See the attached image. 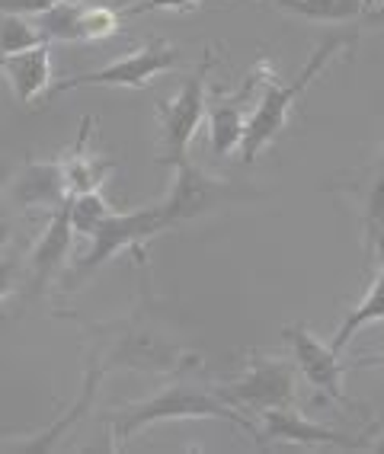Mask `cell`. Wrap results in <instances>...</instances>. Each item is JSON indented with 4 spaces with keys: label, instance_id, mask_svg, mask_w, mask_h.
<instances>
[{
    "label": "cell",
    "instance_id": "obj_7",
    "mask_svg": "<svg viewBox=\"0 0 384 454\" xmlns=\"http://www.w3.org/2000/svg\"><path fill=\"white\" fill-rule=\"evenodd\" d=\"M215 394L247 416H263L266 410L294 406V362L256 356L240 378L221 384Z\"/></svg>",
    "mask_w": 384,
    "mask_h": 454
},
{
    "label": "cell",
    "instance_id": "obj_2",
    "mask_svg": "<svg viewBox=\"0 0 384 454\" xmlns=\"http://www.w3.org/2000/svg\"><path fill=\"white\" fill-rule=\"evenodd\" d=\"M180 419H224L231 426L244 429L250 438H256L254 419L240 410H234L231 403L215 394V390L196 387V384L186 381H173L167 387H161L157 394H151L147 400L122 406V410H113L109 413V429H113V445L122 448L129 438H135L147 426H157V422H180Z\"/></svg>",
    "mask_w": 384,
    "mask_h": 454
},
{
    "label": "cell",
    "instance_id": "obj_20",
    "mask_svg": "<svg viewBox=\"0 0 384 454\" xmlns=\"http://www.w3.org/2000/svg\"><path fill=\"white\" fill-rule=\"evenodd\" d=\"M81 17L83 0H58L55 7H49L45 13H35L33 23L49 45L51 42H83Z\"/></svg>",
    "mask_w": 384,
    "mask_h": 454
},
{
    "label": "cell",
    "instance_id": "obj_16",
    "mask_svg": "<svg viewBox=\"0 0 384 454\" xmlns=\"http://www.w3.org/2000/svg\"><path fill=\"white\" fill-rule=\"evenodd\" d=\"M90 129H93V115H83L81 131H77V141L67 154H61V167H65V176H67V186H71V195H81V192H97L103 189L106 176L113 173V160H103V157L90 154L87 151V138H90Z\"/></svg>",
    "mask_w": 384,
    "mask_h": 454
},
{
    "label": "cell",
    "instance_id": "obj_11",
    "mask_svg": "<svg viewBox=\"0 0 384 454\" xmlns=\"http://www.w3.org/2000/svg\"><path fill=\"white\" fill-rule=\"evenodd\" d=\"M260 419L263 426L256 429V448H270L276 442H292V445H311V448H340V451H362V448H368L362 438L327 429L320 422H311L304 413H298L294 406L266 410Z\"/></svg>",
    "mask_w": 384,
    "mask_h": 454
},
{
    "label": "cell",
    "instance_id": "obj_24",
    "mask_svg": "<svg viewBox=\"0 0 384 454\" xmlns=\"http://www.w3.org/2000/svg\"><path fill=\"white\" fill-rule=\"evenodd\" d=\"M23 272H26V262L20 260L17 253H10V256L0 260V304L20 288V282L26 278Z\"/></svg>",
    "mask_w": 384,
    "mask_h": 454
},
{
    "label": "cell",
    "instance_id": "obj_15",
    "mask_svg": "<svg viewBox=\"0 0 384 454\" xmlns=\"http://www.w3.org/2000/svg\"><path fill=\"white\" fill-rule=\"evenodd\" d=\"M103 378H106V368L99 365L97 358H90V362H87V372H83L81 397L74 400V406L65 413V419H58L55 426H49V429L39 432V435L20 438V442H10V445H4V448H7V451H17V454H42V451H51V448L58 445V438L65 435V432L74 429V422H81L83 413H90L93 397H97V390H99V384H103Z\"/></svg>",
    "mask_w": 384,
    "mask_h": 454
},
{
    "label": "cell",
    "instance_id": "obj_21",
    "mask_svg": "<svg viewBox=\"0 0 384 454\" xmlns=\"http://www.w3.org/2000/svg\"><path fill=\"white\" fill-rule=\"evenodd\" d=\"M113 205L103 199V189L97 192H81V195H71V224H74V234H83L90 237L103 221L113 215Z\"/></svg>",
    "mask_w": 384,
    "mask_h": 454
},
{
    "label": "cell",
    "instance_id": "obj_29",
    "mask_svg": "<svg viewBox=\"0 0 384 454\" xmlns=\"http://www.w3.org/2000/svg\"><path fill=\"white\" fill-rule=\"evenodd\" d=\"M368 20H372V23H381L384 26V10H368Z\"/></svg>",
    "mask_w": 384,
    "mask_h": 454
},
{
    "label": "cell",
    "instance_id": "obj_19",
    "mask_svg": "<svg viewBox=\"0 0 384 454\" xmlns=\"http://www.w3.org/2000/svg\"><path fill=\"white\" fill-rule=\"evenodd\" d=\"M278 10L308 23H352L365 10V0H276Z\"/></svg>",
    "mask_w": 384,
    "mask_h": 454
},
{
    "label": "cell",
    "instance_id": "obj_13",
    "mask_svg": "<svg viewBox=\"0 0 384 454\" xmlns=\"http://www.w3.org/2000/svg\"><path fill=\"white\" fill-rule=\"evenodd\" d=\"M74 244V224H71V202L61 205L58 211L49 215V224L35 240L33 253L26 256V285L29 292H42L55 276H61L67 266Z\"/></svg>",
    "mask_w": 384,
    "mask_h": 454
},
{
    "label": "cell",
    "instance_id": "obj_4",
    "mask_svg": "<svg viewBox=\"0 0 384 454\" xmlns=\"http://www.w3.org/2000/svg\"><path fill=\"white\" fill-rule=\"evenodd\" d=\"M170 231L164 218V208L161 205H147V208H135V211H113L103 224L93 231L87 240H90V250L83 256L74 272L67 276L71 285H81L87 276H93L97 269H103L115 253L131 250L138 256V262L145 260V244L154 240L157 234Z\"/></svg>",
    "mask_w": 384,
    "mask_h": 454
},
{
    "label": "cell",
    "instance_id": "obj_30",
    "mask_svg": "<svg viewBox=\"0 0 384 454\" xmlns=\"http://www.w3.org/2000/svg\"><path fill=\"white\" fill-rule=\"evenodd\" d=\"M378 7V0H365V10H375Z\"/></svg>",
    "mask_w": 384,
    "mask_h": 454
},
{
    "label": "cell",
    "instance_id": "obj_14",
    "mask_svg": "<svg viewBox=\"0 0 384 454\" xmlns=\"http://www.w3.org/2000/svg\"><path fill=\"white\" fill-rule=\"evenodd\" d=\"M0 74L7 77L13 97L23 106H33L51 83V45L42 42L35 49L0 55Z\"/></svg>",
    "mask_w": 384,
    "mask_h": 454
},
{
    "label": "cell",
    "instance_id": "obj_22",
    "mask_svg": "<svg viewBox=\"0 0 384 454\" xmlns=\"http://www.w3.org/2000/svg\"><path fill=\"white\" fill-rule=\"evenodd\" d=\"M42 35L35 29L33 17H20V13H7L4 23H0V55H10V51H26L42 45Z\"/></svg>",
    "mask_w": 384,
    "mask_h": 454
},
{
    "label": "cell",
    "instance_id": "obj_1",
    "mask_svg": "<svg viewBox=\"0 0 384 454\" xmlns=\"http://www.w3.org/2000/svg\"><path fill=\"white\" fill-rule=\"evenodd\" d=\"M93 330L106 333V336H99L97 349H93V358L106 372L125 368V372L147 374H183L189 368H202V358L183 349L173 336H167V330L154 317L141 314V310L129 320L93 326Z\"/></svg>",
    "mask_w": 384,
    "mask_h": 454
},
{
    "label": "cell",
    "instance_id": "obj_12",
    "mask_svg": "<svg viewBox=\"0 0 384 454\" xmlns=\"http://www.w3.org/2000/svg\"><path fill=\"white\" fill-rule=\"evenodd\" d=\"M4 192L17 211H58L61 205L71 202V186H67L65 167L61 160H26Z\"/></svg>",
    "mask_w": 384,
    "mask_h": 454
},
{
    "label": "cell",
    "instance_id": "obj_25",
    "mask_svg": "<svg viewBox=\"0 0 384 454\" xmlns=\"http://www.w3.org/2000/svg\"><path fill=\"white\" fill-rule=\"evenodd\" d=\"M199 0H141V4H135V7H125L122 17H138V13H157V10H180V13H186V10L196 7Z\"/></svg>",
    "mask_w": 384,
    "mask_h": 454
},
{
    "label": "cell",
    "instance_id": "obj_8",
    "mask_svg": "<svg viewBox=\"0 0 384 454\" xmlns=\"http://www.w3.org/2000/svg\"><path fill=\"white\" fill-rule=\"evenodd\" d=\"M180 49L167 45L164 39H147L141 49L129 51V55L115 58L109 65L97 67V71L77 74V77H67L55 87V97L61 93H71V90L81 87H125V90H141L154 81L157 74L170 71V67L180 65Z\"/></svg>",
    "mask_w": 384,
    "mask_h": 454
},
{
    "label": "cell",
    "instance_id": "obj_18",
    "mask_svg": "<svg viewBox=\"0 0 384 454\" xmlns=\"http://www.w3.org/2000/svg\"><path fill=\"white\" fill-rule=\"evenodd\" d=\"M378 320H384V266H378V276H375V282H372V288L365 292V298H362L359 304L346 314L343 324L336 326L330 346H333L336 352H343L346 346L352 342V336H356L362 326L378 324Z\"/></svg>",
    "mask_w": 384,
    "mask_h": 454
},
{
    "label": "cell",
    "instance_id": "obj_6",
    "mask_svg": "<svg viewBox=\"0 0 384 454\" xmlns=\"http://www.w3.org/2000/svg\"><path fill=\"white\" fill-rule=\"evenodd\" d=\"M215 65V51H205L202 61L180 90L173 93L167 103L157 109V122H161V163H176L186 157L189 141L196 138L199 125L208 115V71Z\"/></svg>",
    "mask_w": 384,
    "mask_h": 454
},
{
    "label": "cell",
    "instance_id": "obj_27",
    "mask_svg": "<svg viewBox=\"0 0 384 454\" xmlns=\"http://www.w3.org/2000/svg\"><path fill=\"white\" fill-rule=\"evenodd\" d=\"M58 0H0V17L7 13H20V17H35L45 13L49 7H55Z\"/></svg>",
    "mask_w": 384,
    "mask_h": 454
},
{
    "label": "cell",
    "instance_id": "obj_9",
    "mask_svg": "<svg viewBox=\"0 0 384 454\" xmlns=\"http://www.w3.org/2000/svg\"><path fill=\"white\" fill-rule=\"evenodd\" d=\"M270 65L260 61L254 71L244 77V87L238 93H224V90H215L212 99H208V125H212V151L218 157H228L234 151H240V141H244V131L250 115H247V106H256L263 81L270 77Z\"/></svg>",
    "mask_w": 384,
    "mask_h": 454
},
{
    "label": "cell",
    "instance_id": "obj_10",
    "mask_svg": "<svg viewBox=\"0 0 384 454\" xmlns=\"http://www.w3.org/2000/svg\"><path fill=\"white\" fill-rule=\"evenodd\" d=\"M282 340L292 346L294 368L302 372V378L317 390L320 397H330L336 403H346L343 394V374L346 365L340 362V352L330 342H320L304 324H294L282 330Z\"/></svg>",
    "mask_w": 384,
    "mask_h": 454
},
{
    "label": "cell",
    "instance_id": "obj_17",
    "mask_svg": "<svg viewBox=\"0 0 384 454\" xmlns=\"http://www.w3.org/2000/svg\"><path fill=\"white\" fill-rule=\"evenodd\" d=\"M352 195L362 199V234H365V250L384 227V145L381 154L368 163L365 170L356 176V183H346Z\"/></svg>",
    "mask_w": 384,
    "mask_h": 454
},
{
    "label": "cell",
    "instance_id": "obj_23",
    "mask_svg": "<svg viewBox=\"0 0 384 454\" xmlns=\"http://www.w3.org/2000/svg\"><path fill=\"white\" fill-rule=\"evenodd\" d=\"M119 23H122V10L103 7V4H83V42H99L109 39V35L119 33Z\"/></svg>",
    "mask_w": 384,
    "mask_h": 454
},
{
    "label": "cell",
    "instance_id": "obj_3",
    "mask_svg": "<svg viewBox=\"0 0 384 454\" xmlns=\"http://www.w3.org/2000/svg\"><path fill=\"white\" fill-rule=\"evenodd\" d=\"M356 45V33L349 35H327V39L320 42L317 49L311 51V58L304 61L302 74L288 83H278L276 77H266L260 87V97H256L254 113H250V122H247L244 131V141H240V157L244 163H254L260 157V151L266 145L276 141V135L286 129L288 115H292L294 103L304 97V90L311 87L317 81L320 74L327 71V65L333 61L340 51H349Z\"/></svg>",
    "mask_w": 384,
    "mask_h": 454
},
{
    "label": "cell",
    "instance_id": "obj_28",
    "mask_svg": "<svg viewBox=\"0 0 384 454\" xmlns=\"http://www.w3.org/2000/svg\"><path fill=\"white\" fill-rule=\"evenodd\" d=\"M368 253H375L378 266H384V227L378 231V237L372 240V247H368Z\"/></svg>",
    "mask_w": 384,
    "mask_h": 454
},
{
    "label": "cell",
    "instance_id": "obj_5",
    "mask_svg": "<svg viewBox=\"0 0 384 454\" xmlns=\"http://www.w3.org/2000/svg\"><path fill=\"white\" fill-rule=\"evenodd\" d=\"M254 195L256 192H247V189L234 186L231 179L212 176L199 163L183 157V160L173 163V189L164 202H161V208H164V218L170 224V231H176V227L189 224V221H199L218 208H228V205H238L244 199H254Z\"/></svg>",
    "mask_w": 384,
    "mask_h": 454
},
{
    "label": "cell",
    "instance_id": "obj_26",
    "mask_svg": "<svg viewBox=\"0 0 384 454\" xmlns=\"http://www.w3.org/2000/svg\"><path fill=\"white\" fill-rule=\"evenodd\" d=\"M13 234H17V205L0 189V247L13 244Z\"/></svg>",
    "mask_w": 384,
    "mask_h": 454
}]
</instances>
